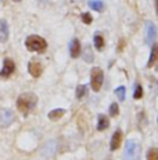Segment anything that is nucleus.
<instances>
[{"mask_svg": "<svg viewBox=\"0 0 158 160\" xmlns=\"http://www.w3.org/2000/svg\"><path fill=\"white\" fill-rule=\"evenodd\" d=\"M122 139H123V134L121 130H117L114 132V135L111 137V142H110V149L111 150H117L118 148L121 146L122 143Z\"/></svg>", "mask_w": 158, "mask_h": 160, "instance_id": "nucleus-9", "label": "nucleus"}, {"mask_svg": "<svg viewBox=\"0 0 158 160\" xmlns=\"http://www.w3.org/2000/svg\"><path fill=\"white\" fill-rule=\"evenodd\" d=\"M86 95V85H79L77 88V99L81 100Z\"/></svg>", "mask_w": 158, "mask_h": 160, "instance_id": "nucleus-20", "label": "nucleus"}, {"mask_svg": "<svg viewBox=\"0 0 158 160\" xmlns=\"http://www.w3.org/2000/svg\"><path fill=\"white\" fill-rule=\"evenodd\" d=\"M156 36H157V29H156V25L154 22L148 21L146 24V42L148 45H153L154 41H156Z\"/></svg>", "mask_w": 158, "mask_h": 160, "instance_id": "nucleus-8", "label": "nucleus"}, {"mask_svg": "<svg viewBox=\"0 0 158 160\" xmlns=\"http://www.w3.org/2000/svg\"><path fill=\"white\" fill-rule=\"evenodd\" d=\"M64 114H65V110L64 109H54L49 113V118H50L51 121H57V120H60Z\"/></svg>", "mask_w": 158, "mask_h": 160, "instance_id": "nucleus-14", "label": "nucleus"}, {"mask_svg": "<svg viewBox=\"0 0 158 160\" xmlns=\"http://www.w3.org/2000/svg\"><path fill=\"white\" fill-rule=\"evenodd\" d=\"M118 114H119V107H118V103H111L110 106V116L111 117H117Z\"/></svg>", "mask_w": 158, "mask_h": 160, "instance_id": "nucleus-21", "label": "nucleus"}, {"mask_svg": "<svg viewBox=\"0 0 158 160\" xmlns=\"http://www.w3.org/2000/svg\"><path fill=\"white\" fill-rule=\"evenodd\" d=\"M16 120L14 112L11 109H0V127L2 128H7Z\"/></svg>", "mask_w": 158, "mask_h": 160, "instance_id": "nucleus-5", "label": "nucleus"}, {"mask_svg": "<svg viewBox=\"0 0 158 160\" xmlns=\"http://www.w3.org/2000/svg\"><path fill=\"white\" fill-rule=\"evenodd\" d=\"M14 71H16V64L11 58H6L3 63V68L0 70V78H8Z\"/></svg>", "mask_w": 158, "mask_h": 160, "instance_id": "nucleus-6", "label": "nucleus"}, {"mask_svg": "<svg viewBox=\"0 0 158 160\" xmlns=\"http://www.w3.org/2000/svg\"><path fill=\"white\" fill-rule=\"evenodd\" d=\"M147 160H158V149L157 148H151L147 153Z\"/></svg>", "mask_w": 158, "mask_h": 160, "instance_id": "nucleus-19", "label": "nucleus"}, {"mask_svg": "<svg viewBox=\"0 0 158 160\" xmlns=\"http://www.w3.org/2000/svg\"><path fill=\"white\" fill-rule=\"evenodd\" d=\"M82 20H83L85 24H92L93 18H92V15H90L89 13H83L82 14Z\"/></svg>", "mask_w": 158, "mask_h": 160, "instance_id": "nucleus-23", "label": "nucleus"}, {"mask_svg": "<svg viewBox=\"0 0 158 160\" xmlns=\"http://www.w3.org/2000/svg\"><path fill=\"white\" fill-rule=\"evenodd\" d=\"M69 53H71V57L74 58L81 56V42H79V39H72V42L69 43Z\"/></svg>", "mask_w": 158, "mask_h": 160, "instance_id": "nucleus-10", "label": "nucleus"}, {"mask_svg": "<svg viewBox=\"0 0 158 160\" xmlns=\"http://www.w3.org/2000/svg\"><path fill=\"white\" fill-rule=\"evenodd\" d=\"M38 104V96L32 92H25L21 93L17 99V109L22 113L24 116H28Z\"/></svg>", "mask_w": 158, "mask_h": 160, "instance_id": "nucleus-1", "label": "nucleus"}, {"mask_svg": "<svg viewBox=\"0 0 158 160\" xmlns=\"http://www.w3.org/2000/svg\"><path fill=\"white\" fill-rule=\"evenodd\" d=\"M95 46L97 50H103L104 48V39L101 35H95Z\"/></svg>", "mask_w": 158, "mask_h": 160, "instance_id": "nucleus-18", "label": "nucleus"}, {"mask_svg": "<svg viewBox=\"0 0 158 160\" xmlns=\"http://www.w3.org/2000/svg\"><path fill=\"white\" fill-rule=\"evenodd\" d=\"M89 7L93 8L95 11H101L104 8V4L100 0H89Z\"/></svg>", "mask_w": 158, "mask_h": 160, "instance_id": "nucleus-16", "label": "nucleus"}, {"mask_svg": "<svg viewBox=\"0 0 158 160\" xmlns=\"http://www.w3.org/2000/svg\"><path fill=\"white\" fill-rule=\"evenodd\" d=\"M110 127V120L107 116L99 114V120H97V131H104Z\"/></svg>", "mask_w": 158, "mask_h": 160, "instance_id": "nucleus-11", "label": "nucleus"}, {"mask_svg": "<svg viewBox=\"0 0 158 160\" xmlns=\"http://www.w3.org/2000/svg\"><path fill=\"white\" fill-rule=\"evenodd\" d=\"M28 71L33 78H38L43 72V66H42V63L39 60H31L28 64Z\"/></svg>", "mask_w": 158, "mask_h": 160, "instance_id": "nucleus-7", "label": "nucleus"}, {"mask_svg": "<svg viewBox=\"0 0 158 160\" xmlns=\"http://www.w3.org/2000/svg\"><path fill=\"white\" fill-rule=\"evenodd\" d=\"M14 2H21V0H14Z\"/></svg>", "mask_w": 158, "mask_h": 160, "instance_id": "nucleus-25", "label": "nucleus"}, {"mask_svg": "<svg viewBox=\"0 0 158 160\" xmlns=\"http://www.w3.org/2000/svg\"><path fill=\"white\" fill-rule=\"evenodd\" d=\"M103 81H104V72L99 67H93L90 71V85L95 92H99L103 87Z\"/></svg>", "mask_w": 158, "mask_h": 160, "instance_id": "nucleus-4", "label": "nucleus"}, {"mask_svg": "<svg viewBox=\"0 0 158 160\" xmlns=\"http://www.w3.org/2000/svg\"><path fill=\"white\" fill-rule=\"evenodd\" d=\"M82 57H83V60L86 61V63H92L93 61L95 56H93V52H92V48H90V46H86V48H85V52H83V54H82Z\"/></svg>", "mask_w": 158, "mask_h": 160, "instance_id": "nucleus-15", "label": "nucleus"}, {"mask_svg": "<svg viewBox=\"0 0 158 160\" xmlns=\"http://www.w3.org/2000/svg\"><path fill=\"white\" fill-rule=\"evenodd\" d=\"M115 95L118 96V99H119L121 102H123V100H125V96H126L125 87H118L117 89H115Z\"/></svg>", "mask_w": 158, "mask_h": 160, "instance_id": "nucleus-17", "label": "nucleus"}, {"mask_svg": "<svg viewBox=\"0 0 158 160\" xmlns=\"http://www.w3.org/2000/svg\"><path fill=\"white\" fill-rule=\"evenodd\" d=\"M123 45H125V41H123V39H121V43H119V50H122V49H123Z\"/></svg>", "mask_w": 158, "mask_h": 160, "instance_id": "nucleus-24", "label": "nucleus"}, {"mask_svg": "<svg viewBox=\"0 0 158 160\" xmlns=\"http://www.w3.org/2000/svg\"><path fill=\"white\" fill-rule=\"evenodd\" d=\"M26 49L29 52H36V53H43L47 49V42L39 35H31L25 41Z\"/></svg>", "mask_w": 158, "mask_h": 160, "instance_id": "nucleus-2", "label": "nucleus"}, {"mask_svg": "<svg viewBox=\"0 0 158 160\" xmlns=\"http://www.w3.org/2000/svg\"><path fill=\"white\" fill-rule=\"evenodd\" d=\"M158 60V46L156 43H153V48H151V54H150V60H148L147 63V67L150 68V67H153L154 64L157 63Z\"/></svg>", "mask_w": 158, "mask_h": 160, "instance_id": "nucleus-13", "label": "nucleus"}, {"mask_svg": "<svg viewBox=\"0 0 158 160\" xmlns=\"http://www.w3.org/2000/svg\"><path fill=\"white\" fill-rule=\"evenodd\" d=\"M8 39V24L6 20H0V42H6Z\"/></svg>", "mask_w": 158, "mask_h": 160, "instance_id": "nucleus-12", "label": "nucleus"}, {"mask_svg": "<svg viewBox=\"0 0 158 160\" xmlns=\"http://www.w3.org/2000/svg\"><path fill=\"white\" fill-rule=\"evenodd\" d=\"M142 96H143V89L139 84H136L135 85V92H133V98H135V99H142Z\"/></svg>", "mask_w": 158, "mask_h": 160, "instance_id": "nucleus-22", "label": "nucleus"}, {"mask_svg": "<svg viewBox=\"0 0 158 160\" xmlns=\"http://www.w3.org/2000/svg\"><path fill=\"white\" fill-rule=\"evenodd\" d=\"M140 145L135 141H126L125 152H123L122 160H139L140 159Z\"/></svg>", "mask_w": 158, "mask_h": 160, "instance_id": "nucleus-3", "label": "nucleus"}]
</instances>
